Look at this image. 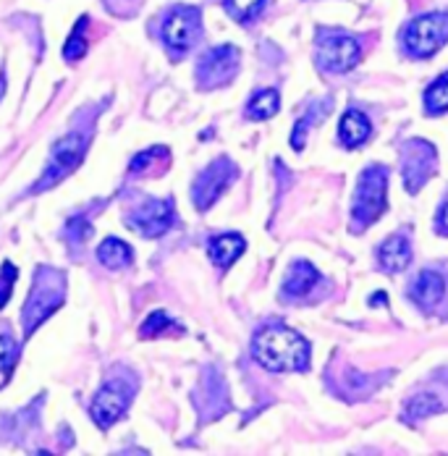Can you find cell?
<instances>
[{
	"instance_id": "cell-2",
	"label": "cell",
	"mask_w": 448,
	"mask_h": 456,
	"mask_svg": "<svg viewBox=\"0 0 448 456\" xmlns=\"http://www.w3.org/2000/svg\"><path fill=\"white\" fill-rule=\"evenodd\" d=\"M386 205H388V174H386V168L372 166L359 179L352 218L357 226H370L383 216Z\"/></svg>"
},
{
	"instance_id": "cell-11",
	"label": "cell",
	"mask_w": 448,
	"mask_h": 456,
	"mask_svg": "<svg viewBox=\"0 0 448 456\" xmlns=\"http://www.w3.org/2000/svg\"><path fill=\"white\" fill-rule=\"evenodd\" d=\"M362 58V50H359L357 40L346 37V35H328L322 43H320V53H317V61L325 71H336V74H344V71H352Z\"/></svg>"
},
{
	"instance_id": "cell-8",
	"label": "cell",
	"mask_w": 448,
	"mask_h": 456,
	"mask_svg": "<svg viewBox=\"0 0 448 456\" xmlns=\"http://www.w3.org/2000/svg\"><path fill=\"white\" fill-rule=\"evenodd\" d=\"M233 176H236V166L228 158H218L216 163H210L200 174V179L194 182V189H191L197 210H208L228 189V183L233 182Z\"/></svg>"
},
{
	"instance_id": "cell-1",
	"label": "cell",
	"mask_w": 448,
	"mask_h": 456,
	"mask_svg": "<svg viewBox=\"0 0 448 456\" xmlns=\"http://www.w3.org/2000/svg\"><path fill=\"white\" fill-rule=\"evenodd\" d=\"M252 357L270 372H305L310 367V344L294 328L270 322L255 333Z\"/></svg>"
},
{
	"instance_id": "cell-21",
	"label": "cell",
	"mask_w": 448,
	"mask_h": 456,
	"mask_svg": "<svg viewBox=\"0 0 448 456\" xmlns=\"http://www.w3.org/2000/svg\"><path fill=\"white\" fill-rule=\"evenodd\" d=\"M225 3V11L236 19V21H252L260 11H263V5H265V0H224Z\"/></svg>"
},
{
	"instance_id": "cell-15",
	"label": "cell",
	"mask_w": 448,
	"mask_h": 456,
	"mask_svg": "<svg viewBox=\"0 0 448 456\" xmlns=\"http://www.w3.org/2000/svg\"><path fill=\"white\" fill-rule=\"evenodd\" d=\"M317 281H320V273L314 271L313 263H307V260H297V263L289 268V273H286V281H283V294H289V297H305V294H310V291H313Z\"/></svg>"
},
{
	"instance_id": "cell-3",
	"label": "cell",
	"mask_w": 448,
	"mask_h": 456,
	"mask_svg": "<svg viewBox=\"0 0 448 456\" xmlns=\"http://www.w3.org/2000/svg\"><path fill=\"white\" fill-rule=\"evenodd\" d=\"M85 150H87V137L82 134H66L58 139L50 150V163H47L43 179L35 183L32 191H47L58 182H63L71 171L79 168V163L85 160Z\"/></svg>"
},
{
	"instance_id": "cell-6",
	"label": "cell",
	"mask_w": 448,
	"mask_h": 456,
	"mask_svg": "<svg viewBox=\"0 0 448 456\" xmlns=\"http://www.w3.org/2000/svg\"><path fill=\"white\" fill-rule=\"evenodd\" d=\"M126 224L147 239H158V236L168 233L176 224L174 202L171 200H144L129 213Z\"/></svg>"
},
{
	"instance_id": "cell-10",
	"label": "cell",
	"mask_w": 448,
	"mask_h": 456,
	"mask_svg": "<svg viewBox=\"0 0 448 456\" xmlns=\"http://www.w3.org/2000/svg\"><path fill=\"white\" fill-rule=\"evenodd\" d=\"M134 388H126L124 380H110L105 383L94 402H92V419L100 425V428H110L116 419L124 417V411L129 407V399H132Z\"/></svg>"
},
{
	"instance_id": "cell-9",
	"label": "cell",
	"mask_w": 448,
	"mask_h": 456,
	"mask_svg": "<svg viewBox=\"0 0 448 456\" xmlns=\"http://www.w3.org/2000/svg\"><path fill=\"white\" fill-rule=\"evenodd\" d=\"M200 11L197 8H189V5H176L168 19H166V27H163V40L166 45L176 53H183L200 40Z\"/></svg>"
},
{
	"instance_id": "cell-26",
	"label": "cell",
	"mask_w": 448,
	"mask_h": 456,
	"mask_svg": "<svg viewBox=\"0 0 448 456\" xmlns=\"http://www.w3.org/2000/svg\"><path fill=\"white\" fill-rule=\"evenodd\" d=\"M441 228L448 233V205H444V210H441Z\"/></svg>"
},
{
	"instance_id": "cell-4",
	"label": "cell",
	"mask_w": 448,
	"mask_h": 456,
	"mask_svg": "<svg viewBox=\"0 0 448 456\" xmlns=\"http://www.w3.org/2000/svg\"><path fill=\"white\" fill-rule=\"evenodd\" d=\"M448 13H428L414 19L403 32V45L414 58H430L446 45Z\"/></svg>"
},
{
	"instance_id": "cell-18",
	"label": "cell",
	"mask_w": 448,
	"mask_h": 456,
	"mask_svg": "<svg viewBox=\"0 0 448 456\" xmlns=\"http://www.w3.org/2000/svg\"><path fill=\"white\" fill-rule=\"evenodd\" d=\"M281 108V94L278 90H260L252 94V100L247 102V118L252 121H265L273 118Z\"/></svg>"
},
{
	"instance_id": "cell-12",
	"label": "cell",
	"mask_w": 448,
	"mask_h": 456,
	"mask_svg": "<svg viewBox=\"0 0 448 456\" xmlns=\"http://www.w3.org/2000/svg\"><path fill=\"white\" fill-rule=\"evenodd\" d=\"M409 297L422 307V310H433L444 297H446V281L441 273L425 271L417 275V281L409 286Z\"/></svg>"
},
{
	"instance_id": "cell-13",
	"label": "cell",
	"mask_w": 448,
	"mask_h": 456,
	"mask_svg": "<svg viewBox=\"0 0 448 456\" xmlns=\"http://www.w3.org/2000/svg\"><path fill=\"white\" fill-rule=\"evenodd\" d=\"M378 260H380V268L386 273H402V271H406L409 263H411V244H409V239L403 233H396L388 241H383L380 249H378Z\"/></svg>"
},
{
	"instance_id": "cell-19",
	"label": "cell",
	"mask_w": 448,
	"mask_h": 456,
	"mask_svg": "<svg viewBox=\"0 0 448 456\" xmlns=\"http://www.w3.org/2000/svg\"><path fill=\"white\" fill-rule=\"evenodd\" d=\"M425 105H428V110L430 113H446L448 110V71L444 77H438L428 92H425Z\"/></svg>"
},
{
	"instance_id": "cell-5",
	"label": "cell",
	"mask_w": 448,
	"mask_h": 456,
	"mask_svg": "<svg viewBox=\"0 0 448 456\" xmlns=\"http://www.w3.org/2000/svg\"><path fill=\"white\" fill-rule=\"evenodd\" d=\"M63 302V281L53 271H37V283L29 294V302L24 307V322H27V336L43 322V320L58 310Z\"/></svg>"
},
{
	"instance_id": "cell-14",
	"label": "cell",
	"mask_w": 448,
	"mask_h": 456,
	"mask_svg": "<svg viewBox=\"0 0 448 456\" xmlns=\"http://www.w3.org/2000/svg\"><path fill=\"white\" fill-rule=\"evenodd\" d=\"M247 249V241L239 236V233H221L216 239H210L208 244V252H210V260L218 265V268H228L233 265Z\"/></svg>"
},
{
	"instance_id": "cell-25",
	"label": "cell",
	"mask_w": 448,
	"mask_h": 456,
	"mask_svg": "<svg viewBox=\"0 0 448 456\" xmlns=\"http://www.w3.org/2000/svg\"><path fill=\"white\" fill-rule=\"evenodd\" d=\"M69 231H71L74 241H87V236L92 233V226L90 224H82L79 218H74V221H69Z\"/></svg>"
},
{
	"instance_id": "cell-20",
	"label": "cell",
	"mask_w": 448,
	"mask_h": 456,
	"mask_svg": "<svg viewBox=\"0 0 448 456\" xmlns=\"http://www.w3.org/2000/svg\"><path fill=\"white\" fill-rule=\"evenodd\" d=\"M87 24H90V19L87 16H82L79 21H77V27H74V32H71V37H69V43L63 45V58L66 61H79L85 53H87V43H85V37H82V32L87 29Z\"/></svg>"
},
{
	"instance_id": "cell-22",
	"label": "cell",
	"mask_w": 448,
	"mask_h": 456,
	"mask_svg": "<svg viewBox=\"0 0 448 456\" xmlns=\"http://www.w3.org/2000/svg\"><path fill=\"white\" fill-rule=\"evenodd\" d=\"M171 322H174V320L168 318L163 310H158V313H152L150 318L144 320V325H142L139 336H142V338H155L158 333L168 330V328H171Z\"/></svg>"
},
{
	"instance_id": "cell-17",
	"label": "cell",
	"mask_w": 448,
	"mask_h": 456,
	"mask_svg": "<svg viewBox=\"0 0 448 456\" xmlns=\"http://www.w3.org/2000/svg\"><path fill=\"white\" fill-rule=\"evenodd\" d=\"M132 257H134L132 247H129L126 241L116 239V236L105 239V241H102V244L97 247V260H100V263H102L105 268H110V271L126 268V265L132 263Z\"/></svg>"
},
{
	"instance_id": "cell-24",
	"label": "cell",
	"mask_w": 448,
	"mask_h": 456,
	"mask_svg": "<svg viewBox=\"0 0 448 456\" xmlns=\"http://www.w3.org/2000/svg\"><path fill=\"white\" fill-rule=\"evenodd\" d=\"M13 281H16V268L11 263H5L3 265V275H0V307H5V302L11 299Z\"/></svg>"
},
{
	"instance_id": "cell-27",
	"label": "cell",
	"mask_w": 448,
	"mask_h": 456,
	"mask_svg": "<svg viewBox=\"0 0 448 456\" xmlns=\"http://www.w3.org/2000/svg\"><path fill=\"white\" fill-rule=\"evenodd\" d=\"M3 90H5V82L0 79V97H3Z\"/></svg>"
},
{
	"instance_id": "cell-7",
	"label": "cell",
	"mask_w": 448,
	"mask_h": 456,
	"mask_svg": "<svg viewBox=\"0 0 448 456\" xmlns=\"http://www.w3.org/2000/svg\"><path fill=\"white\" fill-rule=\"evenodd\" d=\"M239 69V50L233 45H221L208 50L200 63H197V79L202 87H221L225 82L233 79Z\"/></svg>"
},
{
	"instance_id": "cell-23",
	"label": "cell",
	"mask_w": 448,
	"mask_h": 456,
	"mask_svg": "<svg viewBox=\"0 0 448 456\" xmlns=\"http://www.w3.org/2000/svg\"><path fill=\"white\" fill-rule=\"evenodd\" d=\"M13 357H16V344H13L8 336H3V338H0V383L5 380V372L11 370Z\"/></svg>"
},
{
	"instance_id": "cell-16",
	"label": "cell",
	"mask_w": 448,
	"mask_h": 456,
	"mask_svg": "<svg viewBox=\"0 0 448 456\" xmlns=\"http://www.w3.org/2000/svg\"><path fill=\"white\" fill-rule=\"evenodd\" d=\"M370 132H372V126H370V121H367L364 113H359V110H346V113L341 116V124H338V139H341V144H346V147H359L362 142L370 139Z\"/></svg>"
}]
</instances>
